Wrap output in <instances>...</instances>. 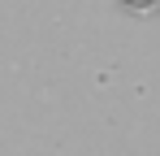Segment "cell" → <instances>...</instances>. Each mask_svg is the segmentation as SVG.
Instances as JSON below:
<instances>
[{
  "label": "cell",
  "mask_w": 160,
  "mask_h": 156,
  "mask_svg": "<svg viewBox=\"0 0 160 156\" xmlns=\"http://www.w3.org/2000/svg\"><path fill=\"white\" fill-rule=\"evenodd\" d=\"M130 4H147V0H130Z\"/></svg>",
  "instance_id": "1"
}]
</instances>
